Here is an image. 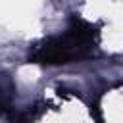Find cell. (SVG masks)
I'll use <instances>...</instances> for the list:
<instances>
[{
    "label": "cell",
    "instance_id": "obj_1",
    "mask_svg": "<svg viewBox=\"0 0 123 123\" xmlns=\"http://www.w3.org/2000/svg\"><path fill=\"white\" fill-rule=\"evenodd\" d=\"M98 38V29L81 17H71L67 31L60 37H52L42 42L31 56L35 63L60 65L71 63L75 60H83L92 56L94 42Z\"/></svg>",
    "mask_w": 123,
    "mask_h": 123
}]
</instances>
